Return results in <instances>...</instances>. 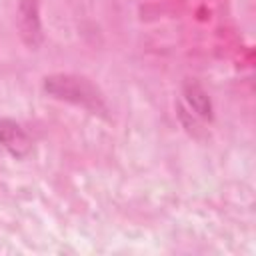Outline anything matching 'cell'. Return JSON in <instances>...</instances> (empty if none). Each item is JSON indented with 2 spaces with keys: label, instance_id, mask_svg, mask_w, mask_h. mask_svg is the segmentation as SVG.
<instances>
[{
  "label": "cell",
  "instance_id": "obj_2",
  "mask_svg": "<svg viewBox=\"0 0 256 256\" xmlns=\"http://www.w3.org/2000/svg\"><path fill=\"white\" fill-rule=\"evenodd\" d=\"M16 26H18V34H20L22 42L28 48H32V50L40 48V44L44 40V32H42V22H40L38 0H20L18 2Z\"/></svg>",
  "mask_w": 256,
  "mask_h": 256
},
{
  "label": "cell",
  "instance_id": "obj_4",
  "mask_svg": "<svg viewBox=\"0 0 256 256\" xmlns=\"http://www.w3.org/2000/svg\"><path fill=\"white\" fill-rule=\"evenodd\" d=\"M184 98L190 104V108L200 116V118H212V102L208 98V94L204 92V88L192 80L184 82Z\"/></svg>",
  "mask_w": 256,
  "mask_h": 256
},
{
  "label": "cell",
  "instance_id": "obj_1",
  "mask_svg": "<svg viewBox=\"0 0 256 256\" xmlns=\"http://www.w3.org/2000/svg\"><path fill=\"white\" fill-rule=\"evenodd\" d=\"M44 90L48 96L56 100H64L76 106L86 108L92 114H102L106 116L108 108L104 102V96L100 90L84 76L76 74H52L44 78Z\"/></svg>",
  "mask_w": 256,
  "mask_h": 256
},
{
  "label": "cell",
  "instance_id": "obj_3",
  "mask_svg": "<svg viewBox=\"0 0 256 256\" xmlns=\"http://www.w3.org/2000/svg\"><path fill=\"white\" fill-rule=\"evenodd\" d=\"M0 146L6 148L14 158H24L32 150V142L26 130L10 118L0 120Z\"/></svg>",
  "mask_w": 256,
  "mask_h": 256
}]
</instances>
